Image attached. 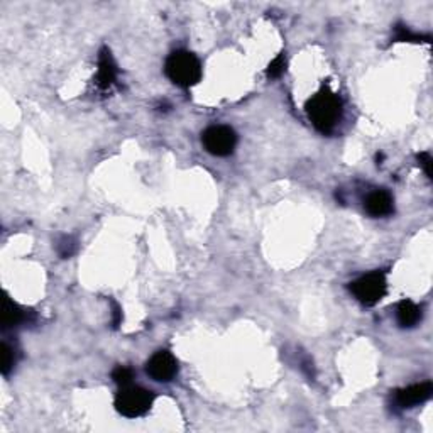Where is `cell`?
<instances>
[{
    "instance_id": "cell-1",
    "label": "cell",
    "mask_w": 433,
    "mask_h": 433,
    "mask_svg": "<svg viewBox=\"0 0 433 433\" xmlns=\"http://www.w3.org/2000/svg\"><path fill=\"white\" fill-rule=\"evenodd\" d=\"M306 114L318 132L330 134L342 117L341 97L329 87H324L306 102Z\"/></svg>"
},
{
    "instance_id": "cell-2",
    "label": "cell",
    "mask_w": 433,
    "mask_h": 433,
    "mask_svg": "<svg viewBox=\"0 0 433 433\" xmlns=\"http://www.w3.org/2000/svg\"><path fill=\"white\" fill-rule=\"evenodd\" d=\"M165 71L174 85L190 88L202 80V64L190 51H174L167 56Z\"/></svg>"
},
{
    "instance_id": "cell-3",
    "label": "cell",
    "mask_w": 433,
    "mask_h": 433,
    "mask_svg": "<svg viewBox=\"0 0 433 433\" xmlns=\"http://www.w3.org/2000/svg\"><path fill=\"white\" fill-rule=\"evenodd\" d=\"M154 403V393L146 387L134 386L132 383L122 386L116 396V408L121 415L128 418H139L151 410Z\"/></svg>"
},
{
    "instance_id": "cell-4",
    "label": "cell",
    "mask_w": 433,
    "mask_h": 433,
    "mask_svg": "<svg viewBox=\"0 0 433 433\" xmlns=\"http://www.w3.org/2000/svg\"><path fill=\"white\" fill-rule=\"evenodd\" d=\"M350 291L352 295L366 306H374L383 300L387 293V281L386 275L381 271L369 273V275L361 276L350 283Z\"/></svg>"
},
{
    "instance_id": "cell-5",
    "label": "cell",
    "mask_w": 433,
    "mask_h": 433,
    "mask_svg": "<svg viewBox=\"0 0 433 433\" xmlns=\"http://www.w3.org/2000/svg\"><path fill=\"white\" fill-rule=\"evenodd\" d=\"M202 142L210 154L219 158L231 156L237 144L235 130L228 125H212L202 134Z\"/></svg>"
},
{
    "instance_id": "cell-6",
    "label": "cell",
    "mask_w": 433,
    "mask_h": 433,
    "mask_svg": "<svg viewBox=\"0 0 433 433\" xmlns=\"http://www.w3.org/2000/svg\"><path fill=\"white\" fill-rule=\"evenodd\" d=\"M146 373H148L154 381L170 383L174 376L178 374V361L174 355L167 350H159L149 359L146 364Z\"/></svg>"
},
{
    "instance_id": "cell-7",
    "label": "cell",
    "mask_w": 433,
    "mask_h": 433,
    "mask_svg": "<svg viewBox=\"0 0 433 433\" xmlns=\"http://www.w3.org/2000/svg\"><path fill=\"white\" fill-rule=\"evenodd\" d=\"M433 393V384L430 381L420 383V384H411V386L398 390L394 394V401L399 408H415L418 404L430 399Z\"/></svg>"
},
{
    "instance_id": "cell-8",
    "label": "cell",
    "mask_w": 433,
    "mask_h": 433,
    "mask_svg": "<svg viewBox=\"0 0 433 433\" xmlns=\"http://www.w3.org/2000/svg\"><path fill=\"white\" fill-rule=\"evenodd\" d=\"M364 207L373 216H386L394 212V200L386 190H376L367 195Z\"/></svg>"
},
{
    "instance_id": "cell-9",
    "label": "cell",
    "mask_w": 433,
    "mask_h": 433,
    "mask_svg": "<svg viewBox=\"0 0 433 433\" xmlns=\"http://www.w3.org/2000/svg\"><path fill=\"white\" fill-rule=\"evenodd\" d=\"M117 78V64L112 58V53L107 48L100 51L99 56V71H97V85L102 90H107L112 87L114 81Z\"/></svg>"
},
{
    "instance_id": "cell-10",
    "label": "cell",
    "mask_w": 433,
    "mask_h": 433,
    "mask_svg": "<svg viewBox=\"0 0 433 433\" xmlns=\"http://www.w3.org/2000/svg\"><path fill=\"white\" fill-rule=\"evenodd\" d=\"M29 322V312L20 308L18 303L11 300L9 296L4 298V308H2V327L4 329H14L20 324Z\"/></svg>"
},
{
    "instance_id": "cell-11",
    "label": "cell",
    "mask_w": 433,
    "mask_h": 433,
    "mask_svg": "<svg viewBox=\"0 0 433 433\" xmlns=\"http://www.w3.org/2000/svg\"><path fill=\"white\" fill-rule=\"evenodd\" d=\"M396 318H398L399 327L411 329V327L418 325V322L422 320V308L413 303V301L403 300L398 305V310H396Z\"/></svg>"
},
{
    "instance_id": "cell-12",
    "label": "cell",
    "mask_w": 433,
    "mask_h": 433,
    "mask_svg": "<svg viewBox=\"0 0 433 433\" xmlns=\"http://www.w3.org/2000/svg\"><path fill=\"white\" fill-rule=\"evenodd\" d=\"M394 39L399 41V43H428V41H430L428 36L416 34V32L410 31V27L401 26V24H399V26H396Z\"/></svg>"
},
{
    "instance_id": "cell-13",
    "label": "cell",
    "mask_w": 433,
    "mask_h": 433,
    "mask_svg": "<svg viewBox=\"0 0 433 433\" xmlns=\"http://www.w3.org/2000/svg\"><path fill=\"white\" fill-rule=\"evenodd\" d=\"M15 364V350L7 342L2 344V374L7 376Z\"/></svg>"
},
{
    "instance_id": "cell-14",
    "label": "cell",
    "mask_w": 433,
    "mask_h": 433,
    "mask_svg": "<svg viewBox=\"0 0 433 433\" xmlns=\"http://www.w3.org/2000/svg\"><path fill=\"white\" fill-rule=\"evenodd\" d=\"M56 249H58V254L67 259V257H71L76 252V240L69 235H63Z\"/></svg>"
},
{
    "instance_id": "cell-15",
    "label": "cell",
    "mask_w": 433,
    "mask_h": 433,
    "mask_svg": "<svg viewBox=\"0 0 433 433\" xmlns=\"http://www.w3.org/2000/svg\"><path fill=\"white\" fill-rule=\"evenodd\" d=\"M112 379H114V381H116L121 387H122V386H128V384L132 383L134 373H132V369H129V367L121 366V367H117V369H114Z\"/></svg>"
},
{
    "instance_id": "cell-16",
    "label": "cell",
    "mask_w": 433,
    "mask_h": 433,
    "mask_svg": "<svg viewBox=\"0 0 433 433\" xmlns=\"http://www.w3.org/2000/svg\"><path fill=\"white\" fill-rule=\"evenodd\" d=\"M284 69H286V58H284V55L276 56V58L273 60L271 63H269L268 76H269V78H280V76L284 73Z\"/></svg>"
},
{
    "instance_id": "cell-17",
    "label": "cell",
    "mask_w": 433,
    "mask_h": 433,
    "mask_svg": "<svg viewBox=\"0 0 433 433\" xmlns=\"http://www.w3.org/2000/svg\"><path fill=\"white\" fill-rule=\"evenodd\" d=\"M418 163L423 167L425 174L432 179V156L428 153H420L418 154Z\"/></svg>"
},
{
    "instance_id": "cell-18",
    "label": "cell",
    "mask_w": 433,
    "mask_h": 433,
    "mask_svg": "<svg viewBox=\"0 0 433 433\" xmlns=\"http://www.w3.org/2000/svg\"><path fill=\"white\" fill-rule=\"evenodd\" d=\"M112 306H114V310H112V315H114L112 324H114V327H118V324H121V322H122L121 306H118V305L116 303V301H112Z\"/></svg>"
}]
</instances>
